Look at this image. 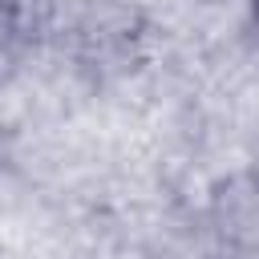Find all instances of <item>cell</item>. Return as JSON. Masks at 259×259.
Listing matches in <instances>:
<instances>
[{
  "instance_id": "2",
  "label": "cell",
  "mask_w": 259,
  "mask_h": 259,
  "mask_svg": "<svg viewBox=\"0 0 259 259\" xmlns=\"http://www.w3.org/2000/svg\"><path fill=\"white\" fill-rule=\"evenodd\" d=\"M247 16H251V28L259 32V0H247Z\"/></svg>"
},
{
  "instance_id": "1",
  "label": "cell",
  "mask_w": 259,
  "mask_h": 259,
  "mask_svg": "<svg viewBox=\"0 0 259 259\" xmlns=\"http://www.w3.org/2000/svg\"><path fill=\"white\" fill-rule=\"evenodd\" d=\"M206 214L223 251L239 259H259V170H235L219 178Z\"/></svg>"
}]
</instances>
